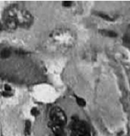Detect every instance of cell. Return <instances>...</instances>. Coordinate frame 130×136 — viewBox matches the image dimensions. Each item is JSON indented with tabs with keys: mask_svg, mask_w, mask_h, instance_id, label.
<instances>
[{
	"mask_svg": "<svg viewBox=\"0 0 130 136\" xmlns=\"http://www.w3.org/2000/svg\"><path fill=\"white\" fill-rule=\"evenodd\" d=\"M33 22V17L29 12L24 9L13 7L8 11V14L5 18V24L7 27L13 30L20 26L21 27H29Z\"/></svg>",
	"mask_w": 130,
	"mask_h": 136,
	"instance_id": "1",
	"label": "cell"
},
{
	"mask_svg": "<svg viewBox=\"0 0 130 136\" xmlns=\"http://www.w3.org/2000/svg\"><path fill=\"white\" fill-rule=\"evenodd\" d=\"M50 118L51 123L62 127L65 126L67 123L66 115L58 107H55L51 109L50 112Z\"/></svg>",
	"mask_w": 130,
	"mask_h": 136,
	"instance_id": "2",
	"label": "cell"
},
{
	"mask_svg": "<svg viewBox=\"0 0 130 136\" xmlns=\"http://www.w3.org/2000/svg\"><path fill=\"white\" fill-rule=\"evenodd\" d=\"M71 136H90L88 127L84 121L75 120L71 124Z\"/></svg>",
	"mask_w": 130,
	"mask_h": 136,
	"instance_id": "3",
	"label": "cell"
},
{
	"mask_svg": "<svg viewBox=\"0 0 130 136\" xmlns=\"http://www.w3.org/2000/svg\"><path fill=\"white\" fill-rule=\"evenodd\" d=\"M49 127H51V129L52 130L55 135H56L57 136H64L65 133H64L62 126H60V125H57V124H55L51 122V123H49Z\"/></svg>",
	"mask_w": 130,
	"mask_h": 136,
	"instance_id": "4",
	"label": "cell"
},
{
	"mask_svg": "<svg viewBox=\"0 0 130 136\" xmlns=\"http://www.w3.org/2000/svg\"><path fill=\"white\" fill-rule=\"evenodd\" d=\"M99 33L104 36H107V37H112V38H115L118 36V34L116 33H115L114 31L112 30H101L99 31Z\"/></svg>",
	"mask_w": 130,
	"mask_h": 136,
	"instance_id": "5",
	"label": "cell"
},
{
	"mask_svg": "<svg viewBox=\"0 0 130 136\" xmlns=\"http://www.w3.org/2000/svg\"><path fill=\"white\" fill-rule=\"evenodd\" d=\"M10 54H11L10 51L7 49H5L1 52V57L3 58H7L10 56Z\"/></svg>",
	"mask_w": 130,
	"mask_h": 136,
	"instance_id": "6",
	"label": "cell"
},
{
	"mask_svg": "<svg viewBox=\"0 0 130 136\" xmlns=\"http://www.w3.org/2000/svg\"><path fill=\"white\" fill-rule=\"evenodd\" d=\"M76 99H77V102L79 106H80V107H85L86 105L85 101L83 98H79V97H76Z\"/></svg>",
	"mask_w": 130,
	"mask_h": 136,
	"instance_id": "7",
	"label": "cell"
},
{
	"mask_svg": "<svg viewBox=\"0 0 130 136\" xmlns=\"http://www.w3.org/2000/svg\"><path fill=\"white\" fill-rule=\"evenodd\" d=\"M97 15H98L99 16H100V17H102V19H105V20H107V21H113V19H112L109 16H107V15H106V14H104V13H98Z\"/></svg>",
	"mask_w": 130,
	"mask_h": 136,
	"instance_id": "8",
	"label": "cell"
},
{
	"mask_svg": "<svg viewBox=\"0 0 130 136\" xmlns=\"http://www.w3.org/2000/svg\"><path fill=\"white\" fill-rule=\"evenodd\" d=\"M31 113H32V116H38V115L39 114V111L37 110V108H32V110H31Z\"/></svg>",
	"mask_w": 130,
	"mask_h": 136,
	"instance_id": "9",
	"label": "cell"
},
{
	"mask_svg": "<svg viewBox=\"0 0 130 136\" xmlns=\"http://www.w3.org/2000/svg\"><path fill=\"white\" fill-rule=\"evenodd\" d=\"M72 4V2H69V1H66L62 2V5L64 7H70Z\"/></svg>",
	"mask_w": 130,
	"mask_h": 136,
	"instance_id": "10",
	"label": "cell"
},
{
	"mask_svg": "<svg viewBox=\"0 0 130 136\" xmlns=\"http://www.w3.org/2000/svg\"><path fill=\"white\" fill-rule=\"evenodd\" d=\"M5 91H10V90H11V87H10L9 85L6 84L5 85Z\"/></svg>",
	"mask_w": 130,
	"mask_h": 136,
	"instance_id": "11",
	"label": "cell"
},
{
	"mask_svg": "<svg viewBox=\"0 0 130 136\" xmlns=\"http://www.w3.org/2000/svg\"><path fill=\"white\" fill-rule=\"evenodd\" d=\"M2 30V25L1 24V22H0V30Z\"/></svg>",
	"mask_w": 130,
	"mask_h": 136,
	"instance_id": "12",
	"label": "cell"
}]
</instances>
